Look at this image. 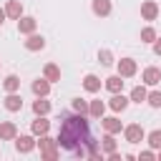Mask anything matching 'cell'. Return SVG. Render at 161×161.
<instances>
[{
    "label": "cell",
    "instance_id": "33",
    "mask_svg": "<svg viewBox=\"0 0 161 161\" xmlns=\"http://www.w3.org/2000/svg\"><path fill=\"white\" fill-rule=\"evenodd\" d=\"M108 158H111V161H121V153H116V151H113V153H108Z\"/></svg>",
    "mask_w": 161,
    "mask_h": 161
},
{
    "label": "cell",
    "instance_id": "15",
    "mask_svg": "<svg viewBox=\"0 0 161 161\" xmlns=\"http://www.w3.org/2000/svg\"><path fill=\"white\" fill-rule=\"evenodd\" d=\"M43 78H45V80H50V83L60 80V68H58L55 63H45V68H43Z\"/></svg>",
    "mask_w": 161,
    "mask_h": 161
},
{
    "label": "cell",
    "instance_id": "14",
    "mask_svg": "<svg viewBox=\"0 0 161 161\" xmlns=\"http://www.w3.org/2000/svg\"><path fill=\"white\" fill-rule=\"evenodd\" d=\"M5 108H8L10 113L20 111V108H23V98H20V93H8V96H5Z\"/></svg>",
    "mask_w": 161,
    "mask_h": 161
},
{
    "label": "cell",
    "instance_id": "3",
    "mask_svg": "<svg viewBox=\"0 0 161 161\" xmlns=\"http://www.w3.org/2000/svg\"><path fill=\"white\" fill-rule=\"evenodd\" d=\"M123 136H126L128 143H141L146 138V131H143L141 123H131V126H123Z\"/></svg>",
    "mask_w": 161,
    "mask_h": 161
},
{
    "label": "cell",
    "instance_id": "21",
    "mask_svg": "<svg viewBox=\"0 0 161 161\" xmlns=\"http://www.w3.org/2000/svg\"><path fill=\"white\" fill-rule=\"evenodd\" d=\"M93 13H96L98 18L111 15V0H93Z\"/></svg>",
    "mask_w": 161,
    "mask_h": 161
},
{
    "label": "cell",
    "instance_id": "26",
    "mask_svg": "<svg viewBox=\"0 0 161 161\" xmlns=\"http://www.w3.org/2000/svg\"><path fill=\"white\" fill-rule=\"evenodd\" d=\"M146 141H148V146H151L153 151H158V148H161V128L151 131V133L146 136Z\"/></svg>",
    "mask_w": 161,
    "mask_h": 161
},
{
    "label": "cell",
    "instance_id": "10",
    "mask_svg": "<svg viewBox=\"0 0 161 161\" xmlns=\"http://www.w3.org/2000/svg\"><path fill=\"white\" fill-rule=\"evenodd\" d=\"M156 15H158V5H156L153 0H146V3L141 5V18H143V20H156Z\"/></svg>",
    "mask_w": 161,
    "mask_h": 161
},
{
    "label": "cell",
    "instance_id": "29",
    "mask_svg": "<svg viewBox=\"0 0 161 161\" xmlns=\"http://www.w3.org/2000/svg\"><path fill=\"white\" fill-rule=\"evenodd\" d=\"M141 40H143V43H153V40H156V30H153V28H143V30H141Z\"/></svg>",
    "mask_w": 161,
    "mask_h": 161
},
{
    "label": "cell",
    "instance_id": "16",
    "mask_svg": "<svg viewBox=\"0 0 161 161\" xmlns=\"http://www.w3.org/2000/svg\"><path fill=\"white\" fill-rule=\"evenodd\" d=\"M83 88H86L88 93H98V91H101V78L93 75V73H88V75L83 78Z\"/></svg>",
    "mask_w": 161,
    "mask_h": 161
},
{
    "label": "cell",
    "instance_id": "6",
    "mask_svg": "<svg viewBox=\"0 0 161 161\" xmlns=\"http://www.w3.org/2000/svg\"><path fill=\"white\" fill-rule=\"evenodd\" d=\"M128 103H131V101H128L123 93H113V98L108 101V108H111L113 113H123V111L128 108Z\"/></svg>",
    "mask_w": 161,
    "mask_h": 161
},
{
    "label": "cell",
    "instance_id": "34",
    "mask_svg": "<svg viewBox=\"0 0 161 161\" xmlns=\"http://www.w3.org/2000/svg\"><path fill=\"white\" fill-rule=\"evenodd\" d=\"M5 18H8V15H5V8H0V25L5 23Z\"/></svg>",
    "mask_w": 161,
    "mask_h": 161
},
{
    "label": "cell",
    "instance_id": "32",
    "mask_svg": "<svg viewBox=\"0 0 161 161\" xmlns=\"http://www.w3.org/2000/svg\"><path fill=\"white\" fill-rule=\"evenodd\" d=\"M153 53H156V55H161V38H156V40H153Z\"/></svg>",
    "mask_w": 161,
    "mask_h": 161
},
{
    "label": "cell",
    "instance_id": "31",
    "mask_svg": "<svg viewBox=\"0 0 161 161\" xmlns=\"http://www.w3.org/2000/svg\"><path fill=\"white\" fill-rule=\"evenodd\" d=\"M138 158H143V161H151V158H156V153H153V148L151 151H141V156Z\"/></svg>",
    "mask_w": 161,
    "mask_h": 161
},
{
    "label": "cell",
    "instance_id": "5",
    "mask_svg": "<svg viewBox=\"0 0 161 161\" xmlns=\"http://www.w3.org/2000/svg\"><path fill=\"white\" fill-rule=\"evenodd\" d=\"M141 80H143V86H156V83L161 80V70H158L156 65H148V68H143Z\"/></svg>",
    "mask_w": 161,
    "mask_h": 161
},
{
    "label": "cell",
    "instance_id": "25",
    "mask_svg": "<svg viewBox=\"0 0 161 161\" xmlns=\"http://www.w3.org/2000/svg\"><path fill=\"white\" fill-rule=\"evenodd\" d=\"M101 146H103V153H106V156L113 153V151H116V138H113V133H106L103 141H101Z\"/></svg>",
    "mask_w": 161,
    "mask_h": 161
},
{
    "label": "cell",
    "instance_id": "12",
    "mask_svg": "<svg viewBox=\"0 0 161 161\" xmlns=\"http://www.w3.org/2000/svg\"><path fill=\"white\" fill-rule=\"evenodd\" d=\"M48 128H50V121H48L45 116H38V118L33 121V126H30L33 136H43V133H48Z\"/></svg>",
    "mask_w": 161,
    "mask_h": 161
},
{
    "label": "cell",
    "instance_id": "35",
    "mask_svg": "<svg viewBox=\"0 0 161 161\" xmlns=\"http://www.w3.org/2000/svg\"><path fill=\"white\" fill-rule=\"evenodd\" d=\"M158 158H161V148H158Z\"/></svg>",
    "mask_w": 161,
    "mask_h": 161
},
{
    "label": "cell",
    "instance_id": "17",
    "mask_svg": "<svg viewBox=\"0 0 161 161\" xmlns=\"http://www.w3.org/2000/svg\"><path fill=\"white\" fill-rule=\"evenodd\" d=\"M33 113L35 116H48L50 113V101H45V96H38V101L33 103Z\"/></svg>",
    "mask_w": 161,
    "mask_h": 161
},
{
    "label": "cell",
    "instance_id": "24",
    "mask_svg": "<svg viewBox=\"0 0 161 161\" xmlns=\"http://www.w3.org/2000/svg\"><path fill=\"white\" fill-rule=\"evenodd\" d=\"M3 86H5L8 93H18V91H20V78H18V75H8V78L3 80Z\"/></svg>",
    "mask_w": 161,
    "mask_h": 161
},
{
    "label": "cell",
    "instance_id": "2",
    "mask_svg": "<svg viewBox=\"0 0 161 161\" xmlns=\"http://www.w3.org/2000/svg\"><path fill=\"white\" fill-rule=\"evenodd\" d=\"M38 146H40V156H43L45 161H55V158L60 156V151H58V143H55V141H53L48 133H43V136H40Z\"/></svg>",
    "mask_w": 161,
    "mask_h": 161
},
{
    "label": "cell",
    "instance_id": "23",
    "mask_svg": "<svg viewBox=\"0 0 161 161\" xmlns=\"http://www.w3.org/2000/svg\"><path fill=\"white\" fill-rule=\"evenodd\" d=\"M146 96H148L146 86H136V88H131V96H128V101H133V103H143V101H146Z\"/></svg>",
    "mask_w": 161,
    "mask_h": 161
},
{
    "label": "cell",
    "instance_id": "22",
    "mask_svg": "<svg viewBox=\"0 0 161 161\" xmlns=\"http://www.w3.org/2000/svg\"><path fill=\"white\" fill-rule=\"evenodd\" d=\"M33 93H35V96H48V93H50V80H45V78L33 80Z\"/></svg>",
    "mask_w": 161,
    "mask_h": 161
},
{
    "label": "cell",
    "instance_id": "18",
    "mask_svg": "<svg viewBox=\"0 0 161 161\" xmlns=\"http://www.w3.org/2000/svg\"><path fill=\"white\" fill-rule=\"evenodd\" d=\"M103 113H106V103H103L101 98H96V101L88 103V116H93V118H103Z\"/></svg>",
    "mask_w": 161,
    "mask_h": 161
},
{
    "label": "cell",
    "instance_id": "27",
    "mask_svg": "<svg viewBox=\"0 0 161 161\" xmlns=\"http://www.w3.org/2000/svg\"><path fill=\"white\" fill-rule=\"evenodd\" d=\"M73 113H80V116H88V101H83V98H73Z\"/></svg>",
    "mask_w": 161,
    "mask_h": 161
},
{
    "label": "cell",
    "instance_id": "30",
    "mask_svg": "<svg viewBox=\"0 0 161 161\" xmlns=\"http://www.w3.org/2000/svg\"><path fill=\"white\" fill-rule=\"evenodd\" d=\"M98 60H101L103 65H111V63H113V55H111V50H101V53H98Z\"/></svg>",
    "mask_w": 161,
    "mask_h": 161
},
{
    "label": "cell",
    "instance_id": "7",
    "mask_svg": "<svg viewBox=\"0 0 161 161\" xmlns=\"http://www.w3.org/2000/svg\"><path fill=\"white\" fill-rule=\"evenodd\" d=\"M101 126H103V131H106V133H113V136L123 131V123H121V121H118L116 116H108V118H101Z\"/></svg>",
    "mask_w": 161,
    "mask_h": 161
},
{
    "label": "cell",
    "instance_id": "28",
    "mask_svg": "<svg viewBox=\"0 0 161 161\" xmlns=\"http://www.w3.org/2000/svg\"><path fill=\"white\" fill-rule=\"evenodd\" d=\"M146 101H148V106H153V108H161V91H151V93L146 96Z\"/></svg>",
    "mask_w": 161,
    "mask_h": 161
},
{
    "label": "cell",
    "instance_id": "20",
    "mask_svg": "<svg viewBox=\"0 0 161 161\" xmlns=\"http://www.w3.org/2000/svg\"><path fill=\"white\" fill-rule=\"evenodd\" d=\"M103 86H106V88H108L111 93H121V91H123V78H121V75L116 73V75L106 78V83H103Z\"/></svg>",
    "mask_w": 161,
    "mask_h": 161
},
{
    "label": "cell",
    "instance_id": "11",
    "mask_svg": "<svg viewBox=\"0 0 161 161\" xmlns=\"http://www.w3.org/2000/svg\"><path fill=\"white\" fill-rule=\"evenodd\" d=\"M35 25H38V20L35 18H18V30L23 33V35H30V33H35Z\"/></svg>",
    "mask_w": 161,
    "mask_h": 161
},
{
    "label": "cell",
    "instance_id": "4",
    "mask_svg": "<svg viewBox=\"0 0 161 161\" xmlns=\"http://www.w3.org/2000/svg\"><path fill=\"white\" fill-rule=\"evenodd\" d=\"M136 70H138V65H136L133 58H121V60H118V75H121V78H133Z\"/></svg>",
    "mask_w": 161,
    "mask_h": 161
},
{
    "label": "cell",
    "instance_id": "19",
    "mask_svg": "<svg viewBox=\"0 0 161 161\" xmlns=\"http://www.w3.org/2000/svg\"><path fill=\"white\" fill-rule=\"evenodd\" d=\"M5 15L13 18V20H18V18L23 15V5H20V0H10V3L5 5Z\"/></svg>",
    "mask_w": 161,
    "mask_h": 161
},
{
    "label": "cell",
    "instance_id": "8",
    "mask_svg": "<svg viewBox=\"0 0 161 161\" xmlns=\"http://www.w3.org/2000/svg\"><path fill=\"white\" fill-rule=\"evenodd\" d=\"M15 148H18V153H30L35 148V138L33 136H15Z\"/></svg>",
    "mask_w": 161,
    "mask_h": 161
},
{
    "label": "cell",
    "instance_id": "9",
    "mask_svg": "<svg viewBox=\"0 0 161 161\" xmlns=\"http://www.w3.org/2000/svg\"><path fill=\"white\" fill-rule=\"evenodd\" d=\"M18 136V126L13 121H3L0 123V141H15Z\"/></svg>",
    "mask_w": 161,
    "mask_h": 161
},
{
    "label": "cell",
    "instance_id": "13",
    "mask_svg": "<svg viewBox=\"0 0 161 161\" xmlns=\"http://www.w3.org/2000/svg\"><path fill=\"white\" fill-rule=\"evenodd\" d=\"M25 48H28V50H33V53H35V50H43V48H45V38H43V35L30 33V35H28V40H25Z\"/></svg>",
    "mask_w": 161,
    "mask_h": 161
},
{
    "label": "cell",
    "instance_id": "1",
    "mask_svg": "<svg viewBox=\"0 0 161 161\" xmlns=\"http://www.w3.org/2000/svg\"><path fill=\"white\" fill-rule=\"evenodd\" d=\"M91 138V128H88V121L86 116L80 113H65L63 116V123H60V131H58V148H65L73 153V148L78 146H86Z\"/></svg>",
    "mask_w": 161,
    "mask_h": 161
}]
</instances>
